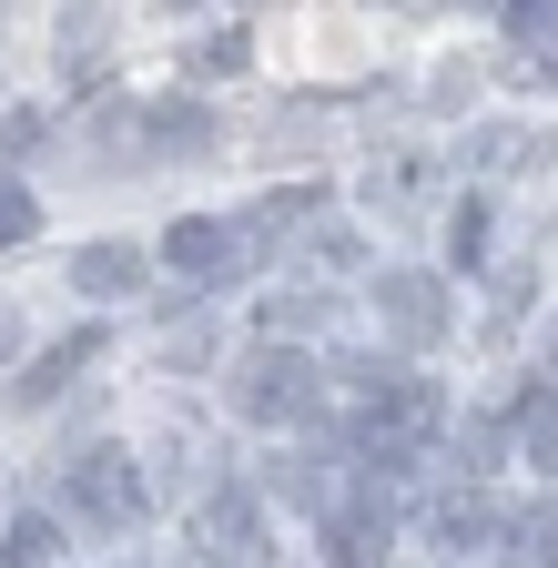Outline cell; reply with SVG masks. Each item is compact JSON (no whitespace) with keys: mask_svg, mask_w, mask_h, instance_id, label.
<instances>
[{"mask_svg":"<svg viewBox=\"0 0 558 568\" xmlns=\"http://www.w3.org/2000/svg\"><path fill=\"white\" fill-rule=\"evenodd\" d=\"M234 416H254V426H315L325 416V366L295 355V335H274L254 366L234 376Z\"/></svg>","mask_w":558,"mask_h":568,"instance_id":"obj_1","label":"cell"},{"mask_svg":"<svg viewBox=\"0 0 558 568\" xmlns=\"http://www.w3.org/2000/svg\"><path fill=\"white\" fill-rule=\"evenodd\" d=\"M254 254H264V234H254V224H214V213H193V224L163 234V264H173L183 284H234Z\"/></svg>","mask_w":558,"mask_h":568,"instance_id":"obj_2","label":"cell"},{"mask_svg":"<svg viewBox=\"0 0 558 568\" xmlns=\"http://www.w3.org/2000/svg\"><path fill=\"white\" fill-rule=\"evenodd\" d=\"M61 497H72L92 528H132V518H143V477H132V457H122V447L72 457V467H61Z\"/></svg>","mask_w":558,"mask_h":568,"instance_id":"obj_3","label":"cell"},{"mask_svg":"<svg viewBox=\"0 0 558 568\" xmlns=\"http://www.w3.org/2000/svg\"><path fill=\"white\" fill-rule=\"evenodd\" d=\"M376 315H386V335L396 345H447V284L437 274H416V264H396V274H376Z\"/></svg>","mask_w":558,"mask_h":568,"instance_id":"obj_4","label":"cell"},{"mask_svg":"<svg viewBox=\"0 0 558 568\" xmlns=\"http://www.w3.org/2000/svg\"><path fill=\"white\" fill-rule=\"evenodd\" d=\"M203 558H274L254 487H214V497H203Z\"/></svg>","mask_w":558,"mask_h":568,"instance_id":"obj_5","label":"cell"},{"mask_svg":"<svg viewBox=\"0 0 558 568\" xmlns=\"http://www.w3.org/2000/svg\"><path fill=\"white\" fill-rule=\"evenodd\" d=\"M427 538H437L447 558H477V548H498V508H487L477 487H457V497H437V508H427Z\"/></svg>","mask_w":558,"mask_h":568,"instance_id":"obj_6","label":"cell"},{"mask_svg":"<svg viewBox=\"0 0 558 568\" xmlns=\"http://www.w3.org/2000/svg\"><path fill=\"white\" fill-rule=\"evenodd\" d=\"M92 355H102V335H61L51 355H31V366H21V386H11V406H51L61 386H72V376L92 366Z\"/></svg>","mask_w":558,"mask_h":568,"instance_id":"obj_7","label":"cell"},{"mask_svg":"<svg viewBox=\"0 0 558 568\" xmlns=\"http://www.w3.org/2000/svg\"><path fill=\"white\" fill-rule=\"evenodd\" d=\"M498 558H528V568H558V497H528L518 518H498Z\"/></svg>","mask_w":558,"mask_h":568,"instance_id":"obj_8","label":"cell"},{"mask_svg":"<svg viewBox=\"0 0 558 568\" xmlns=\"http://www.w3.org/2000/svg\"><path fill=\"white\" fill-rule=\"evenodd\" d=\"M72 284H82V295H143V254H132V244H82Z\"/></svg>","mask_w":558,"mask_h":568,"instance_id":"obj_9","label":"cell"},{"mask_svg":"<svg viewBox=\"0 0 558 568\" xmlns=\"http://www.w3.org/2000/svg\"><path fill=\"white\" fill-rule=\"evenodd\" d=\"M143 132L163 142V153H214V112H203L193 92H173V102H153V112H143Z\"/></svg>","mask_w":558,"mask_h":568,"instance_id":"obj_10","label":"cell"},{"mask_svg":"<svg viewBox=\"0 0 558 568\" xmlns=\"http://www.w3.org/2000/svg\"><path fill=\"white\" fill-rule=\"evenodd\" d=\"M467 163H477V173H528V163H538V132L487 122V132H467Z\"/></svg>","mask_w":558,"mask_h":568,"instance_id":"obj_11","label":"cell"},{"mask_svg":"<svg viewBox=\"0 0 558 568\" xmlns=\"http://www.w3.org/2000/svg\"><path fill=\"white\" fill-rule=\"evenodd\" d=\"M264 487H274V497H295V508H305V518H325V497H335V477H325V457H274V467H264Z\"/></svg>","mask_w":558,"mask_h":568,"instance_id":"obj_12","label":"cell"},{"mask_svg":"<svg viewBox=\"0 0 558 568\" xmlns=\"http://www.w3.org/2000/svg\"><path fill=\"white\" fill-rule=\"evenodd\" d=\"M427 193H437V163H376L366 173V203L376 213H406V203H427Z\"/></svg>","mask_w":558,"mask_h":568,"instance_id":"obj_13","label":"cell"},{"mask_svg":"<svg viewBox=\"0 0 558 568\" xmlns=\"http://www.w3.org/2000/svg\"><path fill=\"white\" fill-rule=\"evenodd\" d=\"M518 437H528V467L548 477V467H558V386H538V396L518 406Z\"/></svg>","mask_w":558,"mask_h":568,"instance_id":"obj_14","label":"cell"},{"mask_svg":"<svg viewBox=\"0 0 558 568\" xmlns=\"http://www.w3.org/2000/svg\"><path fill=\"white\" fill-rule=\"evenodd\" d=\"M0 558H11V568L61 558V518H11V528H0Z\"/></svg>","mask_w":558,"mask_h":568,"instance_id":"obj_15","label":"cell"},{"mask_svg":"<svg viewBox=\"0 0 558 568\" xmlns=\"http://www.w3.org/2000/svg\"><path fill=\"white\" fill-rule=\"evenodd\" d=\"M244 61H254V41H244V31H214V41H193V61H183V71H193V82H234Z\"/></svg>","mask_w":558,"mask_h":568,"instance_id":"obj_16","label":"cell"},{"mask_svg":"<svg viewBox=\"0 0 558 568\" xmlns=\"http://www.w3.org/2000/svg\"><path fill=\"white\" fill-rule=\"evenodd\" d=\"M447 254H457V274H467V264H487V203H477V193L447 213Z\"/></svg>","mask_w":558,"mask_h":568,"instance_id":"obj_17","label":"cell"},{"mask_svg":"<svg viewBox=\"0 0 558 568\" xmlns=\"http://www.w3.org/2000/svg\"><path fill=\"white\" fill-rule=\"evenodd\" d=\"M305 213H325V183H285V193H264V213H254V224H274V234H295Z\"/></svg>","mask_w":558,"mask_h":568,"instance_id":"obj_18","label":"cell"},{"mask_svg":"<svg viewBox=\"0 0 558 568\" xmlns=\"http://www.w3.org/2000/svg\"><path fill=\"white\" fill-rule=\"evenodd\" d=\"M163 355H173V366H203V355H214V315H173L163 325Z\"/></svg>","mask_w":558,"mask_h":568,"instance_id":"obj_19","label":"cell"},{"mask_svg":"<svg viewBox=\"0 0 558 568\" xmlns=\"http://www.w3.org/2000/svg\"><path fill=\"white\" fill-rule=\"evenodd\" d=\"M508 82H518V92H558V41H548V31L508 61Z\"/></svg>","mask_w":558,"mask_h":568,"instance_id":"obj_20","label":"cell"},{"mask_svg":"<svg viewBox=\"0 0 558 568\" xmlns=\"http://www.w3.org/2000/svg\"><path fill=\"white\" fill-rule=\"evenodd\" d=\"M31 224H41V203L21 183H0V244H31Z\"/></svg>","mask_w":558,"mask_h":568,"instance_id":"obj_21","label":"cell"},{"mask_svg":"<svg viewBox=\"0 0 558 568\" xmlns=\"http://www.w3.org/2000/svg\"><path fill=\"white\" fill-rule=\"evenodd\" d=\"M487 457H498V426L467 416V426H457V467H467V477H487Z\"/></svg>","mask_w":558,"mask_h":568,"instance_id":"obj_22","label":"cell"},{"mask_svg":"<svg viewBox=\"0 0 558 568\" xmlns=\"http://www.w3.org/2000/svg\"><path fill=\"white\" fill-rule=\"evenodd\" d=\"M305 264H325V274H345V264H366V244H356V234H315V244H305Z\"/></svg>","mask_w":558,"mask_h":568,"instance_id":"obj_23","label":"cell"},{"mask_svg":"<svg viewBox=\"0 0 558 568\" xmlns=\"http://www.w3.org/2000/svg\"><path fill=\"white\" fill-rule=\"evenodd\" d=\"M0 153H41V112H31V102L0 112Z\"/></svg>","mask_w":558,"mask_h":568,"instance_id":"obj_24","label":"cell"},{"mask_svg":"<svg viewBox=\"0 0 558 568\" xmlns=\"http://www.w3.org/2000/svg\"><path fill=\"white\" fill-rule=\"evenodd\" d=\"M0 355H11V315H0Z\"/></svg>","mask_w":558,"mask_h":568,"instance_id":"obj_25","label":"cell"},{"mask_svg":"<svg viewBox=\"0 0 558 568\" xmlns=\"http://www.w3.org/2000/svg\"><path fill=\"white\" fill-rule=\"evenodd\" d=\"M548 386H558V345H548Z\"/></svg>","mask_w":558,"mask_h":568,"instance_id":"obj_26","label":"cell"},{"mask_svg":"<svg viewBox=\"0 0 558 568\" xmlns=\"http://www.w3.org/2000/svg\"><path fill=\"white\" fill-rule=\"evenodd\" d=\"M173 11H193V0H173Z\"/></svg>","mask_w":558,"mask_h":568,"instance_id":"obj_27","label":"cell"}]
</instances>
